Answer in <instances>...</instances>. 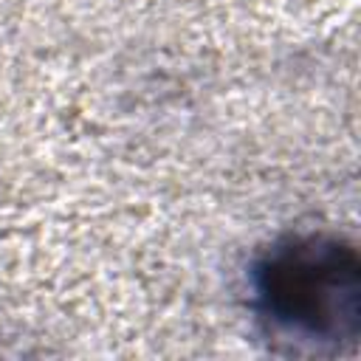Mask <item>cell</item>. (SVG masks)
<instances>
[{"instance_id":"6da1fadb","label":"cell","mask_w":361,"mask_h":361,"mask_svg":"<svg viewBox=\"0 0 361 361\" xmlns=\"http://www.w3.org/2000/svg\"><path fill=\"white\" fill-rule=\"evenodd\" d=\"M257 299L276 327L313 341L353 338L358 327V259L350 245L293 237L257 265Z\"/></svg>"}]
</instances>
